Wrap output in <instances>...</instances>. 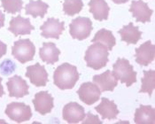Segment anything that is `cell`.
Returning <instances> with one entry per match:
<instances>
[{
    "mask_svg": "<svg viewBox=\"0 0 155 124\" xmlns=\"http://www.w3.org/2000/svg\"><path fill=\"white\" fill-rule=\"evenodd\" d=\"M79 80V73L76 67L69 63L59 66L53 74L54 84L60 90H71Z\"/></svg>",
    "mask_w": 155,
    "mask_h": 124,
    "instance_id": "cell-1",
    "label": "cell"
},
{
    "mask_svg": "<svg viewBox=\"0 0 155 124\" xmlns=\"http://www.w3.org/2000/svg\"><path fill=\"white\" fill-rule=\"evenodd\" d=\"M108 56V50L105 45L100 43H94L86 51L84 60L87 67L94 70H99L107 66Z\"/></svg>",
    "mask_w": 155,
    "mask_h": 124,
    "instance_id": "cell-2",
    "label": "cell"
},
{
    "mask_svg": "<svg viewBox=\"0 0 155 124\" xmlns=\"http://www.w3.org/2000/svg\"><path fill=\"white\" fill-rule=\"evenodd\" d=\"M113 69L114 76L120 81L121 83H125L127 87L131 86L137 82V72L128 60L118 59L114 64Z\"/></svg>",
    "mask_w": 155,
    "mask_h": 124,
    "instance_id": "cell-3",
    "label": "cell"
},
{
    "mask_svg": "<svg viewBox=\"0 0 155 124\" xmlns=\"http://www.w3.org/2000/svg\"><path fill=\"white\" fill-rule=\"evenodd\" d=\"M12 56L21 64L33 60L36 54V47L29 39L16 41L12 48Z\"/></svg>",
    "mask_w": 155,
    "mask_h": 124,
    "instance_id": "cell-4",
    "label": "cell"
},
{
    "mask_svg": "<svg viewBox=\"0 0 155 124\" xmlns=\"http://www.w3.org/2000/svg\"><path fill=\"white\" fill-rule=\"evenodd\" d=\"M92 21L87 17H77L69 25V33L74 39L84 40L91 36Z\"/></svg>",
    "mask_w": 155,
    "mask_h": 124,
    "instance_id": "cell-5",
    "label": "cell"
},
{
    "mask_svg": "<svg viewBox=\"0 0 155 124\" xmlns=\"http://www.w3.org/2000/svg\"><path fill=\"white\" fill-rule=\"evenodd\" d=\"M5 114L10 120L17 123L29 121L32 117V112L29 106L21 102L10 103L5 108Z\"/></svg>",
    "mask_w": 155,
    "mask_h": 124,
    "instance_id": "cell-6",
    "label": "cell"
},
{
    "mask_svg": "<svg viewBox=\"0 0 155 124\" xmlns=\"http://www.w3.org/2000/svg\"><path fill=\"white\" fill-rule=\"evenodd\" d=\"M86 116L84 106L76 102L67 104L62 112V117L68 123H79L84 121Z\"/></svg>",
    "mask_w": 155,
    "mask_h": 124,
    "instance_id": "cell-7",
    "label": "cell"
},
{
    "mask_svg": "<svg viewBox=\"0 0 155 124\" xmlns=\"http://www.w3.org/2000/svg\"><path fill=\"white\" fill-rule=\"evenodd\" d=\"M77 93L82 102L88 106H91L99 99L101 90L95 83L88 82L84 83L80 86L79 90H77Z\"/></svg>",
    "mask_w": 155,
    "mask_h": 124,
    "instance_id": "cell-8",
    "label": "cell"
},
{
    "mask_svg": "<svg viewBox=\"0 0 155 124\" xmlns=\"http://www.w3.org/2000/svg\"><path fill=\"white\" fill-rule=\"evenodd\" d=\"M26 77H28L32 84L36 87H44L48 83V73L45 67L39 63L27 67Z\"/></svg>",
    "mask_w": 155,
    "mask_h": 124,
    "instance_id": "cell-9",
    "label": "cell"
},
{
    "mask_svg": "<svg viewBox=\"0 0 155 124\" xmlns=\"http://www.w3.org/2000/svg\"><path fill=\"white\" fill-rule=\"evenodd\" d=\"M6 86L11 98L21 99L28 95V85L27 82L19 75H14L9 78Z\"/></svg>",
    "mask_w": 155,
    "mask_h": 124,
    "instance_id": "cell-10",
    "label": "cell"
},
{
    "mask_svg": "<svg viewBox=\"0 0 155 124\" xmlns=\"http://www.w3.org/2000/svg\"><path fill=\"white\" fill-rule=\"evenodd\" d=\"M130 12L137 22L146 23L151 21V17L153 11L150 9L148 5L142 0H134L132 1Z\"/></svg>",
    "mask_w": 155,
    "mask_h": 124,
    "instance_id": "cell-11",
    "label": "cell"
},
{
    "mask_svg": "<svg viewBox=\"0 0 155 124\" xmlns=\"http://www.w3.org/2000/svg\"><path fill=\"white\" fill-rule=\"evenodd\" d=\"M41 36L45 38L59 39L60 36L65 29V24L54 18H49L47 21L41 26Z\"/></svg>",
    "mask_w": 155,
    "mask_h": 124,
    "instance_id": "cell-12",
    "label": "cell"
},
{
    "mask_svg": "<svg viewBox=\"0 0 155 124\" xmlns=\"http://www.w3.org/2000/svg\"><path fill=\"white\" fill-rule=\"evenodd\" d=\"M32 102L35 106V110L42 115L51 113L54 106L53 98L48 91L37 92Z\"/></svg>",
    "mask_w": 155,
    "mask_h": 124,
    "instance_id": "cell-13",
    "label": "cell"
},
{
    "mask_svg": "<svg viewBox=\"0 0 155 124\" xmlns=\"http://www.w3.org/2000/svg\"><path fill=\"white\" fill-rule=\"evenodd\" d=\"M34 29L35 28L30 23V20L23 18L21 15L12 18L8 28V30L12 32L15 37L21 35H29Z\"/></svg>",
    "mask_w": 155,
    "mask_h": 124,
    "instance_id": "cell-14",
    "label": "cell"
},
{
    "mask_svg": "<svg viewBox=\"0 0 155 124\" xmlns=\"http://www.w3.org/2000/svg\"><path fill=\"white\" fill-rule=\"evenodd\" d=\"M155 46L151 41H146L136 49V61L141 66H148L154 60Z\"/></svg>",
    "mask_w": 155,
    "mask_h": 124,
    "instance_id": "cell-15",
    "label": "cell"
},
{
    "mask_svg": "<svg viewBox=\"0 0 155 124\" xmlns=\"http://www.w3.org/2000/svg\"><path fill=\"white\" fill-rule=\"evenodd\" d=\"M93 83L101 91H114L118 85V79L110 70H107L102 74L94 75Z\"/></svg>",
    "mask_w": 155,
    "mask_h": 124,
    "instance_id": "cell-16",
    "label": "cell"
},
{
    "mask_svg": "<svg viewBox=\"0 0 155 124\" xmlns=\"http://www.w3.org/2000/svg\"><path fill=\"white\" fill-rule=\"evenodd\" d=\"M95 110L101 115L102 120H115L120 113L114 102L107 98L101 99V103L96 106Z\"/></svg>",
    "mask_w": 155,
    "mask_h": 124,
    "instance_id": "cell-17",
    "label": "cell"
},
{
    "mask_svg": "<svg viewBox=\"0 0 155 124\" xmlns=\"http://www.w3.org/2000/svg\"><path fill=\"white\" fill-rule=\"evenodd\" d=\"M60 51L54 43H44L43 46L39 50L40 59L44 62L53 65L59 60Z\"/></svg>",
    "mask_w": 155,
    "mask_h": 124,
    "instance_id": "cell-18",
    "label": "cell"
},
{
    "mask_svg": "<svg viewBox=\"0 0 155 124\" xmlns=\"http://www.w3.org/2000/svg\"><path fill=\"white\" fill-rule=\"evenodd\" d=\"M89 7L95 20L99 21L107 20L110 7L106 0H91L89 2Z\"/></svg>",
    "mask_w": 155,
    "mask_h": 124,
    "instance_id": "cell-19",
    "label": "cell"
},
{
    "mask_svg": "<svg viewBox=\"0 0 155 124\" xmlns=\"http://www.w3.org/2000/svg\"><path fill=\"white\" fill-rule=\"evenodd\" d=\"M120 38L123 42H126L128 44H136L142 36V32L139 30L138 27H135L132 22H130L128 25L123 26L118 31Z\"/></svg>",
    "mask_w": 155,
    "mask_h": 124,
    "instance_id": "cell-20",
    "label": "cell"
},
{
    "mask_svg": "<svg viewBox=\"0 0 155 124\" xmlns=\"http://www.w3.org/2000/svg\"><path fill=\"white\" fill-rule=\"evenodd\" d=\"M134 122L137 124H154V108L151 106H140L136 110Z\"/></svg>",
    "mask_w": 155,
    "mask_h": 124,
    "instance_id": "cell-21",
    "label": "cell"
},
{
    "mask_svg": "<svg viewBox=\"0 0 155 124\" xmlns=\"http://www.w3.org/2000/svg\"><path fill=\"white\" fill-rule=\"evenodd\" d=\"M48 8L49 5L42 0H30L29 3L24 7L26 14L31 15L33 18H36L38 16L44 18L45 15L47 13Z\"/></svg>",
    "mask_w": 155,
    "mask_h": 124,
    "instance_id": "cell-22",
    "label": "cell"
},
{
    "mask_svg": "<svg viewBox=\"0 0 155 124\" xmlns=\"http://www.w3.org/2000/svg\"><path fill=\"white\" fill-rule=\"evenodd\" d=\"M92 43H100L105 45L108 51H111L115 45L116 40L110 30L102 28L96 33L95 37L92 39Z\"/></svg>",
    "mask_w": 155,
    "mask_h": 124,
    "instance_id": "cell-23",
    "label": "cell"
},
{
    "mask_svg": "<svg viewBox=\"0 0 155 124\" xmlns=\"http://www.w3.org/2000/svg\"><path fill=\"white\" fill-rule=\"evenodd\" d=\"M142 87L140 89V93H148L149 96H152L155 88V71L151 70H144L143 77L141 80Z\"/></svg>",
    "mask_w": 155,
    "mask_h": 124,
    "instance_id": "cell-24",
    "label": "cell"
},
{
    "mask_svg": "<svg viewBox=\"0 0 155 124\" xmlns=\"http://www.w3.org/2000/svg\"><path fill=\"white\" fill-rule=\"evenodd\" d=\"M84 7L83 0H65L63 4V11L68 16H74L82 11Z\"/></svg>",
    "mask_w": 155,
    "mask_h": 124,
    "instance_id": "cell-25",
    "label": "cell"
},
{
    "mask_svg": "<svg viewBox=\"0 0 155 124\" xmlns=\"http://www.w3.org/2000/svg\"><path fill=\"white\" fill-rule=\"evenodd\" d=\"M1 5L4 10L8 13H17L22 9V0H1Z\"/></svg>",
    "mask_w": 155,
    "mask_h": 124,
    "instance_id": "cell-26",
    "label": "cell"
},
{
    "mask_svg": "<svg viewBox=\"0 0 155 124\" xmlns=\"http://www.w3.org/2000/svg\"><path fill=\"white\" fill-rule=\"evenodd\" d=\"M0 68H1L3 74L5 73V71H6L5 75H8V74L12 73V71L15 69V65L11 60H5V61H4L2 63Z\"/></svg>",
    "mask_w": 155,
    "mask_h": 124,
    "instance_id": "cell-27",
    "label": "cell"
},
{
    "mask_svg": "<svg viewBox=\"0 0 155 124\" xmlns=\"http://www.w3.org/2000/svg\"><path fill=\"white\" fill-rule=\"evenodd\" d=\"M83 124H102V122L99 121L97 115H93L91 112L86 113L85 121L83 122Z\"/></svg>",
    "mask_w": 155,
    "mask_h": 124,
    "instance_id": "cell-28",
    "label": "cell"
},
{
    "mask_svg": "<svg viewBox=\"0 0 155 124\" xmlns=\"http://www.w3.org/2000/svg\"><path fill=\"white\" fill-rule=\"evenodd\" d=\"M6 51H7V46L5 43H3L2 41H0V58H2L3 56H5L6 54Z\"/></svg>",
    "mask_w": 155,
    "mask_h": 124,
    "instance_id": "cell-29",
    "label": "cell"
},
{
    "mask_svg": "<svg viewBox=\"0 0 155 124\" xmlns=\"http://www.w3.org/2000/svg\"><path fill=\"white\" fill-rule=\"evenodd\" d=\"M5 14H4L3 12L0 10V28H1L2 27H4V25H5Z\"/></svg>",
    "mask_w": 155,
    "mask_h": 124,
    "instance_id": "cell-30",
    "label": "cell"
},
{
    "mask_svg": "<svg viewBox=\"0 0 155 124\" xmlns=\"http://www.w3.org/2000/svg\"><path fill=\"white\" fill-rule=\"evenodd\" d=\"M2 80H3V78H1V77H0V98L5 94L4 88H3V85H2Z\"/></svg>",
    "mask_w": 155,
    "mask_h": 124,
    "instance_id": "cell-31",
    "label": "cell"
},
{
    "mask_svg": "<svg viewBox=\"0 0 155 124\" xmlns=\"http://www.w3.org/2000/svg\"><path fill=\"white\" fill-rule=\"evenodd\" d=\"M114 3H115V4H118V5H120V4H124V3H127L129 0H112Z\"/></svg>",
    "mask_w": 155,
    "mask_h": 124,
    "instance_id": "cell-32",
    "label": "cell"
}]
</instances>
